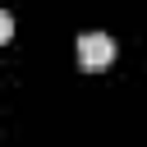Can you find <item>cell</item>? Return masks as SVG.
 Returning a JSON list of instances; mask_svg holds the SVG:
<instances>
[{
    "mask_svg": "<svg viewBox=\"0 0 147 147\" xmlns=\"http://www.w3.org/2000/svg\"><path fill=\"white\" fill-rule=\"evenodd\" d=\"M78 60H83V69H106L115 60V41L106 32H83L78 37Z\"/></svg>",
    "mask_w": 147,
    "mask_h": 147,
    "instance_id": "cell-1",
    "label": "cell"
},
{
    "mask_svg": "<svg viewBox=\"0 0 147 147\" xmlns=\"http://www.w3.org/2000/svg\"><path fill=\"white\" fill-rule=\"evenodd\" d=\"M9 32H14V18H9V14H0V41H9Z\"/></svg>",
    "mask_w": 147,
    "mask_h": 147,
    "instance_id": "cell-2",
    "label": "cell"
}]
</instances>
